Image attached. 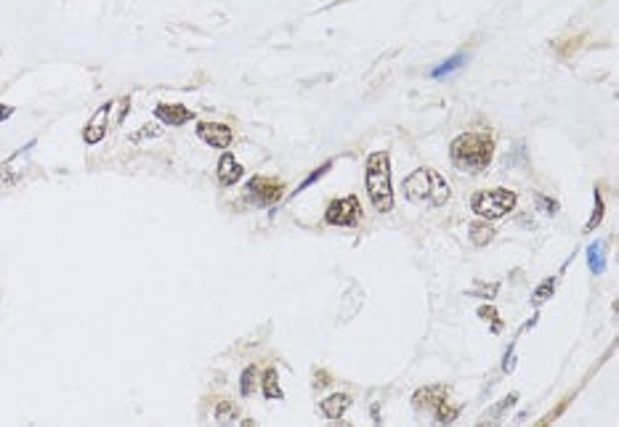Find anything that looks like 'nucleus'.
Here are the masks:
<instances>
[{
	"label": "nucleus",
	"mask_w": 619,
	"mask_h": 427,
	"mask_svg": "<svg viewBox=\"0 0 619 427\" xmlns=\"http://www.w3.org/2000/svg\"><path fill=\"white\" fill-rule=\"evenodd\" d=\"M449 157L455 162V167L463 173L479 175L489 167V162L495 157V138L489 133H460L449 144Z\"/></svg>",
	"instance_id": "1"
},
{
	"label": "nucleus",
	"mask_w": 619,
	"mask_h": 427,
	"mask_svg": "<svg viewBox=\"0 0 619 427\" xmlns=\"http://www.w3.org/2000/svg\"><path fill=\"white\" fill-rule=\"evenodd\" d=\"M367 194L377 213L393 210V186H391L388 151H375L367 157Z\"/></svg>",
	"instance_id": "2"
},
{
	"label": "nucleus",
	"mask_w": 619,
	"mask_h": 427,
	"mask_svg": "<svg viewBox=\"0 0 619 427\" xmlns=\"http://www.w3.org/2000/svg\"><path fill=\"white\" fill-rule=\"evenodd\" d=\"M404 197L412 202H428L433 207H442L452 197V188L442 178V173H436L433 167H420L404 181Z\"/></svg>",
	"instance_id": "3"
},
{
	"label": "nucleus",
	"mask_w": 619,
	"mask_h": 427,
	"mask_svg": "<svg viewBox=\"0 0 619 427\" xmlns=\"http://www.w3.org/2000/svg\"><path fill=\"white\" fill-rule=\"evenodd\" d=\"M516 191L511 188H484V191H476L471 200V210L484 220H497L505 218L516 207Z\"/></svg>",
	"instance_id": "4"
},
{
	"label": "nucleus",
	"mask_w": 619,
	"mask_h": 427,
	"mask_svg": "<svg viewBox=\"0 0 619 427\" xmlns=\"http://www.w3.org/2000/svg\"><path fill=\"white\" fill-rule=\"evenodd\" d=\"M359 218H362V204L356 197H343V200L330 202L327 210H324V220L330 226H354V223H359Z\"/></svg>",
	"instance_id": "5"
},
{
	"label": "nucleus",
	"mask_w": 619,
	"mask_h": 427,
	"mask_svg": "<svg viewBox=\"0 0 619 427\" xmlns=\"http://www.w3.org/2000/svg\"><path fill=\"white\" fill-rule=\"evenodd\" d=\"M247 200H253L256 204L261 207H271V204H277V202L282 200V181H277V178H263V175H258L253 178L250 183H247Z\"/></svg>",
	"instance_id": "6"
},
{
	"label": "nucleus",
	"mask_w": 619,
	"mask_h": 427,
	"mask_svg": "<svg viewBox=\"0 0 619 427\" xmlns=\"http://www.w3.org/2000/svg\"><path fill=\"white\" fill-rule=\"evenodd\" d=\"M112 107H115V101L101 104V107L96 109L94 117H91V122L85 125V130H82V141H85L88 147H96V144H101V141H104V135H107L109 114H112Z\"/></svg>",
	"instance_id": "7"
},
{
	"label": "nucleus",
	"mask_w": 619,
	"mask_h": 427,
	"mask_svg": "<svg viewBox=\"0 0 619 427\" xmlns=\"http://www.w3.org/2000/svg\"><path fill=\"white\" fill-rule=\"evenodd\" d=\"M197 135L213 149H229L231 141H234L231 128L224 125V122H200V125H197Z\"/></svg>",
	"instance_id": "8"
},
{
	"label": "nucleus",
	"mask_w": 619,
	"mask_h": 427,
	"mask_svg": "<svg viewBox=\"0 0 619 427\" xmlns=\"http://www.w3.org/2000/svg\"><path fill=\"white\" fill-rule=\"evenodd\" d=\"M154 114H157V120H162L170 128H178V125H187V122L194 120V112L181 107V104H160L154 109Z\"/></svg>",
	"instance_id": "9"
},
{
	"label": "nucleus",
	"mask_w": 619,
	"mask_h": 427,
	"mask_svg": "<svg viewBox=\"0 0 619 427\" xmlns=\"http://www.w3.org/2000/svg\"><path fill=\"white\" fill-rule=\"evenodd\" d=\"M240 178H242V165L234 160V154L226 151V154L218 160V183H221V186H234Z\"/></svg>",
	"instance_id": "10"
},
{
	"label": "nucleus",
	"mask_w": 619,
	"mask_h": 427,
	"mask_svg": "<svg viewBox=\"0 0 619 427\" xmlns=\"http://www.w3.org/2000/svg\"><path fill=\"white\" fill-rule=\"evenodd\" d=\"M349 406H351V398L346 393H335V396H330V398H324L322 403H319V409H322V414L327 419H340Z\"/></svg>",
	"instance_id": "11"
},
{
	"label": "nucleus",
	"mask_w": 619,
	"mask_h": 427,
	"mask_svg": "<svg viewBox=\"0 0 619 427\" xmlns=\"http://www.w3.org/2000/svg\"><path fill=\"white\" fill-rule=\"evenodd\" d=\"M468 61V56L465 54H455L452 59H446L442 67H436L431 72V77L433 80H442V77H446V75H452V72H458V69H463V64Z\"/></svg>",
	"instance_id": "12"
},
{
	"label": "nucleus",
	"mask_w": 619,
	"mask_h": 427,
	"mask_svg": "<svg viewBox=\"0 0 619 427\" xmlns=\"http://www.w3.org/2000/svg\"><path fill=\"white\" fill-rule=\"evenodd\" d=\"M588 266H590V271L595 274V276H601L606 271V257H604V244L601 241H595V244H590V250H588Z\"/></svg>",
	"instance_id": "13"
},
{
	"label": "nucleus",
	"mask_w": 619,
	"mask_h": 427,
	"mask_svg": "<svg viewBox=\"0 0 619 427\" xmlns=\"http://www.w3.org/2000/svg\"><path fill=\"white\" fill-rule=\"evenodd\" d=\"M263 396L266 398H282V387H279V374H277V369H266V374H263Z\"/></svg>",
	"instance_id": "14"
},
{
	"label": "nucleus",
	"mask_w": 619,
	"mask_h": 427,
	"mask_svg": "<svg viewBox=\"0 0 619 427\" xmlns=\"http://www.w3.org/2000/svg\"><path fill=\"white\" fill-rule=\"evenodd\" d=\"M240 417V412H237V406L231 403V400H221L216 406V422L218 425H229V422H234Z\"/></svg>",
	"instance_id": "15"
},
{
	"label": "nucleus",
	"mask_w": 619,
	"mask_h": 427,
	"mask_svg": "<svg viewBox=\"0 0 619 427\" xmlns=\"http://www.w3.org/2000/svg\"><path fill=\"white\" fill-rule=\"evenodd\" d=\"M492 237H495V231L486 226V223H471V239H473V244L484 247V244H489V241H492Z\"/></svg>",
	"instance_id": "16"
},
{
	"label": "nucleus",
	"mask_w": 619,
	"mask_h": 427,
	"mask_svg": "<svg viewBox=\"0 0 619 427\" xmlns=\"http://www.w3.org/2000/svg\"><path fill=\"white\" fill-rule=\"evenodd\" d=\"M256 380H258V372L256 366H247L240 377V393L242 396H253V390H256Z\"/></svg>",
	"instance_id": "17"
},
{
	"label": "nucleus",
	"mask_w": 619,
	"mask_h": 427,
	"mask_svg": "<svg viewBox=\"0 0 619 427\" xmlns=\"http://www.w3.org/2000/svg\"><path fill=\"white\" fill-rule=\"evenodd\" d=\"M601 220H604V197H601V191L595 188V210H592V218L588 220L585 231H592L595 226H601Z\"/></svg>",
	"instance_id": "18"
},
{
	"label": "nucleus",
	"mask_w": 619,
	"mask_h": 427,
	"mask_svg": "<svg viewBox=\"0 0 619 427\" xmlns=\"http://www.w3.org/2000/svg\"><path fill=\"white\" fill-rule=\"evenodd\" d=\"M455 417H458V409H449L446 400H439V403H436V419H439V422H452Z\"/></svg>",
	"instance_id": "19"
},
{
	"label": "nucleus",
	"mask_w": 619,
	"mask_h": 427,
	"mask_svg": "<svg viewBox=\"0 0 619 427\" xmlns=\"http://www.w3.org/2000/svg\"><path fill=\"white\" fill-rule=\"evenodd\" d=\"M553 290H555V281L553 279H548L545 284H539L537 292H534V303H545V300L553 294Z\"/></svg>",
	"instance_id": "20"
},
{
	"label": "nucleus",
	"mask_w": 619,
	"mask_h": 427,
	"mask_svg": "<svg viewBox=\"0 0 619 427\" xmlns=\"http://www.w3.org/2000/svg\"><path fill=\"white\" fill-rule=\"evenodd\" d=\"M141 128H144L141 133H133V135H131V141H133V144H138V141H141L144 135H152V138H154V135H160V133H162V130H160V128H157V125H141Z\"/></svg>",
	"instance_id": "21"
},
{
	"label": "nucleus",
	"mask_w": 619,
	"mask_h": 427,
	"mask_svg": "<svg viewBox=\"0 0 619 427\" xmlns=\"http://www.w3.org/2000/svg\"><path fill=\"white\" fill-rule=\"evenodd\" d=\"M330 167H333V162H324L322 167H319V170H314V173L309 175V178H306V181H303V186L298 188V191H303V188L306 186H311V183H314V181H316V178H322L324 173H327V170H330Z\"/></svg>",
	"instance_id": "22"
},
{
	"label": "nucleus",
	"mask_w": 619,
	"mask_h": 427,
	"mask_svg": "<svg viewBox=\"0 0 619 427\" xmlns=\"http://www.w3.org/2000/svg\"><path fill=\"white\" fill-rule=\"evenodd\" d=\"M479 316H481V319H486V321H495V329H500V324H497V310H495V308H479Z\"/></svg>",
	"instance_id": "23"
},
{
	"label": "nucleus",
	"mask_w": 619,
	"mask_h": 427,
	"mask_svg": "<svg viewBox=\"0 0 619 427\" xmlns=\"http://www.w3.org/2000/svg\"><path fill=\"white\" fill-rule=\"evenodd\" d=\"M11 114H14V107H6V104H0V122L8 120Z\"/></svg>",
	"instance_id": "24"
}]
</instances>
